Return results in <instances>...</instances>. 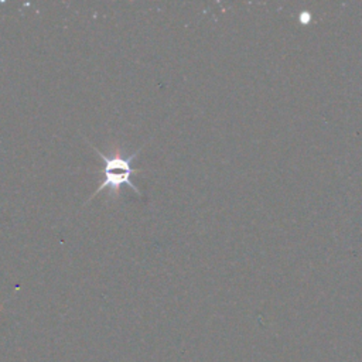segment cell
<instances>
[{
    "instance_id": "6da1fadb",
    "label": "cell",
    "mask_w": 362,
    "mask_h": 362,
    "mask_svg": "<svg viewBox=\"0 0 362 362\" xmlns=\"http://www.w3.org/2000/svg\"><path fill=\"white\" fill-rule=\"evenodd\" d=\"M88 141V140H86ZM88 144L98 153V156L100 157V160H102V163H103V170H100V173L103 174V178L100 180V184H99V187L96 188V191L90 195V198L88 199V201H90V199H93L98 194H100V191L102 189H109L110 192V195H113V194H117L119 191H120V187L122 185H127V187H130L137 195H141V192H140V189L137 188V185L136 184H133V181H132V175L134 174V173H137L133 167H132V161L137 157V154L141 151V147L137 150V151H134V153H132V154H129V156H124L120 150H115V151H112L109 156H106L105 153H102L98 147H95L93 144H90L89 141H88ZM86 201V202H88Z\"/></svg>"
}]
</instances>
